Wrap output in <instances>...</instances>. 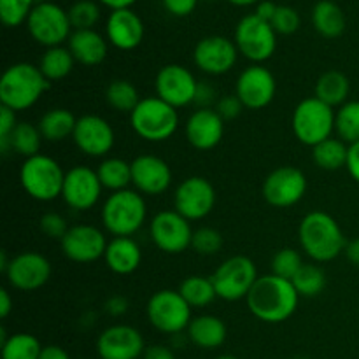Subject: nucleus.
<instances>
[{"label": "nucleus", "mask_w": 359, "mask_h": 359, "mask_svg": "<svg viewBox=\"0 0 359 359\" xmlns=\"http://www.w3.org/2000/svg\"><path fill=\"white\" fill-rule=\"evenodd\" d=\"M65 172L51 156L37 154L27 158L20 168V182L30 198L37 202H51L62 196Z\"/></svg>", "instance_id": "nucleus-6"}, {"label": "nucleus", "mask_w": 359, "mask_h": 359, "mask_svg": "<svg viewBox=\"0 0 359 359\" xmlns=\"http://www.w3.org/2000/svg\"><path fill=\"white\" fill-rule=\"evenodd\" d=\"M347 170L351 177L359 184V142L349 146V158H347Z\"/></svg>", "instance_id": "nucleus-52"}, {"label": "nucleus", "mask_w": 359, "mask_h": 359, "mask_svg": "<svg viewBox=\"0 0 359 359\" xmlns=\"http://www.w3.org/2000/svg\"><path fill=\"white\" fill-rule=\"evenodd\" d=\"M312 23L316 32L326 39H337L346 30L344 11L332 0H321L312 11Z\"/></svg>", "instance_id": "nucleus-30"}, {"label": "nucleus", "mask_w": 359, "mask_h": 359, "mask_svg": "<svg viewBox=\"0 0 359 359\" xmlns=\"http://www.w3.org/2000/svg\"><path fill=\"white\" fill-rule=\"evenodd\" d=\"M198 0H163L165 9L174 16H188L195 11Z\"/></svg>", "instance_id": "nucleus-49"}, {"label": "nucleus", "mask_w": 359, "mask_h": 359, "mask_svg": "<svg viewBox=\"0 0 359 359\" xmlns=\"http://www.w3.org/2000/svg\"><path fill=\"white\" fill-rule=\"evenodd\" d=\"M156 97L170 104L172 107L181 109L189 104H195L198 81L186 67L170 63L161 67L156 74Z\"/></svg>", "instance_id": "nucleus-15"}, {"label": "nucleus", "mask_w": 359, "mask_h": 359, "mask_svg": "<svg viewBox=\"0 0 359 359\" xmlns=\"http://www.w3.org/2000/svg\"><path fill=\"white\" fill-rule=\"evenodd\" d=\"M302 266H304V259H302L300 252L291 248L280 249L272 258V273L283 277V279L293 280Z\"/></svg>", "instance_id": "nucleus-43"}, {"label": "nucleus", "mask_w": 359, "mask_h": 359, "mask_svg": "<svg viewBox=\"0 0 359 359\" xmlns=\"http://www.w3.org/2000/svg\"><path fill=\"white\" fill-rule=\"evenodd\" d=\"M263 198L276 209H287L300 202L307 193V177L297 167H279L263 181Z\"/></svg>", "instance_id": "nucleus-12"}, {"label": "nucleus", "mask_w": 359, "mask_h": 359, "mask_svg": "<svg viewBox=\"0 0 359 359\" xmlns=\"http://www.w3.org/2000/svg\"><path fill=\"white\" fill-rule=\"evenodd\" d=\"M312 158H314V163L323 170H340L347 167L349 146L337 137H330L325 142L312 147Z\"/></svg>", "instance_id": "nucleus-32"}, {"label": "nucleus", "mask_w": 359, "mask_h": 359, "mask_svg": "<svg viewBox=\"0 0 359 359\" xmlns=\"http://www.w3.org/2000/svg\"><path fill=\"white\" fill-rule=\"evenodd\" d=\"M298 300L300 294L293 283L273 273L258 277L251 293L245 298L251 314L269 325L287 321L297 312Z\"/></svg>", "instance_id": "nucleus-1"}, {"label": "nucleus", "mask_w": 359, "mask_h": 359, "mask_svg": "<svg viewBox=\"0 0 359 359\" xmlns=\"http://www.w3.org/2000/svg\"><path fill=\"white\" fill-rule=\"evenodd\" d=\"M74 56L69 48H48L42 55L41 62H39V69H41L42 76L51 83V81H62L72 72L74 69Z\"/></svg>", "instance_id": "nucleus-34"}, {"label": "nucleus", "mask_w": 359, "mask_h": 359, "mask_svg": "<svg viewBox=\"0 0 359 359\" xmlns=\"http://www.w3.org/2000/svg\"><path fill=\"white\" fill-rule=\"evenodd\" d=\"M277 83L273 74L263 65H251L242 70L235 84V95L245 109L259 111L276 98Z\"/></svg>", "instance_id": "nucleus-17"}, {"label": "nucleus", "mask_w": 359, "mask_h": 359, "mask_svg": "<svg viewBox=\"0 0 359 359\" xmlns=\"http://www.w3.org/2000/svg\"><path fill=\"white\" fill-rule=\"evenodd\" d=\"M42 349L44 347L37 337L30 333H16L2 344V359H39Z\"/></svg>", "instance_id": "nucleus-39"}, {"label": "nucleus", "mask_w": 359, "mask_h": 359, "mask_svg": "<svg viewBox=\"0 0 359 359\" xmlns=\"http://www.w3.org/2000/svg\"><path fill=\"white\" fill-rule=\"evenodd\" d=\"M216 205V189L209 179L193 175L177 186L174 195V210L191 223L209 216Z\"/></svg>", "instance_id": "nucleus-13"}, {"label": "nucleus", "mask_w": 359, "mask_h": 359, "mask_svg": "<svg viewBox=\"0 0 359 359\" xmlns=\"http://www.w3.org/2000/svg\"><path fill=\"white\" fill-rule=\"evenodd\" d=\"M69 49L81 65H100L107 56V42L95 30H76L69 39Z\"/></svg>", "instance_id": "nucleus-27"}, {"label": "nucleus", "mask_w": 359, "mask_h": 359, "mask_svg": "<svg viewBox=\"0 0 359 359\" xmlns=\"http://www.w3.org/2000/svg\"><path fill=\"white\" fill-rule=\"evenodd\" d=\"M77 118L67 109H49L39 121L42 139L48 142H62L74 135Z\"/></svg>", "instance_id": "nucleus-31"}, {"label": "nucleus", "mask_w": 359, "mask_h": 359, "mask_svg": "<svg viewBox=\"0 0 359 359\" xmlns=\"http://www.w3.org/2000/svg\"><path fill=\"white\" fill-rule=\"evenodd\" d=\"M179 293L188 302L191 309H203L212 304L217 298L216 290L210 277L203 276H189L179 286Z\"/></svg>", "instance_id": "nucleus-35"}, {"label": "nucleus", "mask_w": 359, "mask_h": 359, "mask_svg": "<svg viewBox=\"0 0 359 359\" xmlns=\"http://www.w3.org/2000/svg\"><path fill=\"white\" fill-rule=\"evenodd\" d=\"M149 233L154 245L167 255H181L186 249L191 248V224L177 210L158 212L151 219Z\"/></svg>", "instance_id": "nucleus-14"}, {"label": "nucleus", "mask_w": 359, "mask_h": 359, "mask_svg": "<svg viewBox=\"0 0 359 359\" xmlns=\"http://www.w3.org/2000/svg\"><path fill=\"white\" fill-rule=\"evenodd\" d=\"M272 27L277 34L291 35L300 28V14L290 6H277Z\"/></svg>", "instance_id": "nucleus-45"}, {"label": "nucleus", "mask_w": 359, "mask_h": 359, "mask_svg": "<svg viewBox=\"0 0 359 359\" xmlns=\"http://www.w3.org/2000/svg\"><path fill=\"white\" fill-rule=\"evenodd\" d=\"M107 39L114 48L121 51H132L142 42L144 23L139 14L132 9L112 11L105 25Z\"/></svg>", "instance_id": "nucleus-25"}, {"label": "nucleus", "mask_w": 359, "mask_h": 359, "mask_svg": "<svg viewBox=\"0 0 359 359\" xmlns=\"http://www.w3.org/2000/svg\"><path fill=\"white\" fill-rule=\"evenodd\" d=\"M184 132L195 149L210 151L223 140L224 119L216 109H196L186 121Z\"/></svg>", "instance_id": "nucleus-24"}, {"label": "nucleus", "mask_w": 359, "mask_h": 359, "mask_svg": "<svg viewBox=\"0 0 359 359\" xmlns=\"http://www.w3.org/2000/svg\"><path fill=\"white\" fill-rule=\"evenodd\" d=\"M235 44L238 53L251 60L255 65L272 58L277 48V32L272 23L262 20L256 14L242 18L235 28Z\"/></svg>", "instance_id": "nucleus-10"}, {"label": "nucleus", "mask_w": 359, "mask_h": 359, "mask_svg": "<svg viewBox=\"0 0 359 359\" xmlns=\"http://www.w3.org/2000/svg\"><path fill=\"white\" fill-rule=\"evenodd\" d=\"M146 217V200L137 189L111 193L102 205V223L114 237H132L142 228Z\"/></svg>", "instance_id": "nucleus-4"}, {"label": "nucleus", "mask_w": 359, "mask_h": 359, "mask_svg": "<svg viewBox=\"0 0 359 359\" xmlns=\"http://www.w3.org/2000/svg\"><path fill=\"white\" fill-rule=\"evenodd\" d=\"M37 0H0V20L6 27H20L28 20Z\"/></svg>", "instance_id": "nucleus-42"}, {"label": "nucleus", "mask_w": 359, "mask_h": 359, "mask_svg": "<svg viewBox=\"0 0 359 359\" xmlns=\"http://www.w3.org/2000/svg\"><path fill=\"white\" fill-rule=\"evenodd\" d=\"M39 359H70L69 353L58 346H46Z\"/></svg>", "instance_id": "nucleus-55"}, {"label": "nucleus", "mask_w": 359, "mask_h": 359, "mask_svg": "<svg viewBox=\"0 0 359 359\" xmlns=\"http://www.w3.org/2000/svg\"><path fill=\"white\" fill-rule=\"evenodd\" d=\"M144 359H175V354L167 346H149L144 351Z\"/></svg>", "instance_id": "nucleus-53"}, {"label": "nucleus", "mask_w": 359, "mask_h": 359, "mask_svg": "<svg viewBox=\"0 0 359 359\" xmlns=\"http://www.w3.org/2000/svg\"><path fill=\"white\" fill-rule=\"evenodd\" d=\"M276 11H277V6L273 2H270V0H263V2H259L258 9H256V16L262 18V20L269 21V23H272L273 16H276Z\"/></svg>", "instance_id": "nucleus-54"}, {"label": "nucleus", "mask_w": 359, "mask_h": 359, "mask_svg": "<svg viewBox=\"0 0 359 359\" xmlns=\"http://www.w3.org/2000/svg\"><path fill=\"white\" fill-rule=\"evenodd\" d=\"M216 359H238L237 356H231V354H224V356H219V358H216Z\"/></svg>", "instance_id": "nucleus-60"}, {"label": "nucleus", "mask_w": 359, "mask_h": 359, "mask_svg": "<svg viewBox=\"0 0 359 359\" xmlns=\"http://www.w3.org/2000/svg\"><path fill=\"white\" fill-rule=\"evenodd\" d=\"M242 109H244V105H242V102L238 100L237 95H226V97H221L216 104V112L224 119V121L238 118Z\"/></svg>", "instance_id": "nucleus-48"}, {"label": "nucleus", "mask_w": 359, "mask_h": 359, "mask_svg": "<svg viewBox=\"0 0 359 359\" xmlns=\"http://www.w3.org/2000/svg\"><path fill=\"white\" fill-rule=\"evenodd\" d=\"M69 18L76 30H93L100 20V7L93 0H79L70 7Z\"/></svg>", "instance_id": "nucleus-41"}, {"label": "nucleus", "mask_w": 359, "mask_h": 359, "mask_svg": "<svg viewBox=\"0 0 359 359\" xmlns=\"http://www.w3.org/2000/svg\"><path fill=\"white\" fill-rule=\"evenodd\" d=\"M298 237L305 255L316 263L333 262L347 245L340 224L323 210H312L302 219Z\"/></svg>", "instance_id": "nucleus-2"}, {"label": "nucleus", "mask_w": 359, "mask_h": 359, "mask_svg": "<svg viewBox=\"0 0 359 359\" xmlns=\"http://www.w3.org/2000/svg\"><path fill=\"white\" fill-rule=\"evenodd\" d=\"M238 48L233 41L221 35H210L196 44L193 60L202 72L209 76H223L237 63Z\"/></svg>", "instance_id": "nucleus-21"}, {"label": "nucleus", "mask_w": 359, "mask_h": 359, "mask_svg": "<svg viewBox=\"0 0 359 359\" xmlns=\"http://www.w3.org/2000/svg\"><path fill=\"white\" fill-rule=\"evenodd\" d=\"M258 277V270L251 258L231 256L217 266L210 279L217 298L224 302H238L248 298Z\"/></svg>", "instance_id": "nucleus-8"}, {"label": "nucleus", "mask_w": 359, "mask_h": 359, "mask_svg": "<svg viewBox=\"0 0 359 359\" xmlns=\"http://www.w3.org/2000/svg\"><path fill=\"white\" fill-rule=\"evenodd\" d=\"M104 309L109 316H114V318H118V316H123L126 311H128V300L123 297H112L105 302Z\"/></svg>", "instance_id": "nucleus-51"}, {"label": "nucleus", "mask_w": 359, "mask_h": 359, "mask_svg": "<svg viewBox=\"0 0 359 359\" xmlns=\"http://www.w3.org/2000/svg\"><path fill=\"white\" fill-rule=\"evenodd\" d=\"M223 235L210 226H202L193 231L191 248L202 256H214L223 249Z\"/></svg>", "instance_id": "nucleus-44"}, {"label": "nucleus", "mask_w": 359, "mask_h": 359, "mask_svg": "<svg viewBox=\"0 0 359 359\" xmlns=\"http://www.w3.org/2000/svg\"><path fill=\"white\" fill-rule=\"evenodd\" d=\"M291 283L297 287L300 297L314 298L318 297V294H321L323 290L326 287V273L319 265H309V263H304L300 272L294 276V279L291 280Z\"/></svg>", "instance_id": "nucleus-40"}, {"label": "nucleus", "mask_w": 359, "mask_h": 359, "mask_svg": "<svg viewBox=\"0 0 359 359\" xmlns=\"http://www.w3.org/2000/svg\"><path fill=\"white\" fill-rule=\"evenodd\" d=\"M62 251L74 263H93L104 258L109 242L105 235L91 224L70 226L62 238Z\"/></svg>", "instance_id": "nucleus-20"}, {"label": "nucleus", "mask_w": 359, "mask_h": 359, "mask_svg": "<svg viewBox=\"0 0 359 359\" xmlns=\"http://www.w3.org/2000/svg\"><path fill=\"white\" fill-rule=\"evenodd\" d=\"M42 140L44 139H42V133L37 125L21 121L18 123L13 132V137H11V149H14L27 160V158L41 154L39 151H41Z\"/></svg>", "instance_id": "nucleus-37"}, {"label": "nucleus", "mask_w": 359, "mask_h": 359, "mask_svg": "<svg viewBox=\"0 0 359 359\" xmlns=\"http://www.w3.org/2000/svg\"><path fill=\"white\" fill-rule=\"evenodd\" d=\"M188 339L200 349H217L226 340V325L217 316H198L189 323Z\"/></svg>", "instance_id": "nucleus-28"}, {"label": "nucleus", "mask_w": 359, "mask_h": 359, "mask_svg": "<svg viewBox=\"0 0 359 359\" xmlns=\"http://www.w3.org/2000/svg\"><path fill=\"white\" fill-rule=\"evenodd\" d=\"M335 109L316 97H309L297 105L293 112L294 137L305 146L316 147L335 132Z\"/></svg>", "instance_id": "nucleus-7"}, {"label": "nucleus", "mask_w": 359, "mask_h": 359, "mask_svg": "<svg viewBox=\"0 0 359 359\" xmlns=\"http://www.w3.org/2000/svg\"><path fill=\"white\" fill-rule=\"evenodd\" d=\"M335 132L346 144L359 142V100H349L335 112Z\"/></svg>", "instance_id": "nucleus-38"}, {"label": "nucleus", "mask_w": 359, "mask_h": 359, "mask_svg": "<svg viewBox=\"0 0 359 359\" xmlns=\"http://www.w3.org/2000/svg\"><path fill=\"white\" fill-rule=\"evenodd\" d=\"M105 100L114 111L132 114L142 98L139 97V91L133 86V83L126 79H116L105 90Z\"/></svg>", "instance_id": "nucleus-36"}, {"label": "nucleus", "mask_w": 359, "mask_h": 359, "mask_svg": "<svg viewBox=\"0 0 359 359\" xmlns=\"http://www.w3.org/2000/svg\"><path fill=\"white\" fill-rule=\"evenodd\" d=\"M146 314L151 326L167 335H177L188 330L193 319L188 302L174 290L156 291L147 302Z\"/></svg>", "instance_id": "nucleus-9"}, {"label": "nucleus", "mask_w": 359, "mask_h": 359, "mask_svg": "<svg viewBox=\"0 0 359 359\" xmlns=\"http://www.w3.org/2000/svg\"><path fill=\"white\" fill-rule=\"evenodd\" d=\"M102 186L111 193L128 189L132 184V163L121 158H105L97 168Z\"/></svg>", "instance_id": "nucleus-33"}, {"label": "nucleus", "mask_w": 359, "mask_h": 359, "mask_svg": "<svg viewBox=\"0 0 359 359\" xmlns=\"http://www.w3.org/2000/svg\"><path fill=\"white\" fill-rule=\"evenodd\" d=\"M72 139L77 149L86 156L104 158L114 147L116 137L107 119L97 114H86L77 118Z\"/></svg>", "instance_id": "nucleus-18"}, {"label": "nucleus", "mask_w": 359, "mask_h": 359, "mask_svg": "<svg viewBox=\"0 0 359 359\" xmlns=\"http://www.w3.org/2000/svg\"><path fill=\"white\" fill-rule=\"evenodd\" d=\"M228 2L235 4V6H251V4L259 2V0H228Z\"/></svg>", "instance_id": "nucleus-59"}, {"label": "nucleus", "mask_w": 359, "mask_h": 359, "mask_svg": "<svg viewBox=\"0 0 359 359\" xmlns=\"http://www.w3.org/2000/svg\"><path fill=\"white\" fill-rule=\"evenodd\" d=\"M105 265L118 276H130L142 263V251L130 237H114L105 249Z\"/></svg>", "instance_id": "nucleus-26"}, {"label": "nucleus", "mask_w": 359, "mask_h": 359, "mask_svg": "<svg viewBox=\"0 0 359 359\" xmlns=\"http://www.w3.org/2000/svg\"><path fill=\"white\" fill-rule=\"evenodd\" d=\"M100 4H104V6L111 7L112 11H118V9H130V6L132 4H135L137 0H98Z\"/></svg>", "instance_id": "nucleus-58"}, {"label": "nucleus", "mask_w": 359, "mask_h": 359, "mask_svg": "<svg viewBox=\"0 0 359 359\" xmlns=\"http://www.w3.org/2000/svg\"><path fill=\"white\" fill-rule=\"evenodd\" d=\"M214 100H216V90L212 86H209L207 83H198L195 104L200 105V109H210Z\"/></svg>", "instance_id": "nucleus-50"}, {"label": "nucleus", "mask_w": 359, "mask_h": 359, "mask_svg": "<svg viewBox=\"0 0 359 359\" xmlns=\"http://www.w3.org/2000/svg\"><path fill=\"white\" fill-rule=\"evenodd\" d=\"M13 311V298H11L9 291L0 290V318L6 319Z\"/></svg>", "instance_id": "nucleus-56"}, {"label": "nucleus", "mask_w": 359, "mask_h": 359, "mask_svg": "<svg viewBox=\"0 0 359 359\" xmlns=\"http://www.w3.org/2000/svg\"><path fill=\"white\" fill-rule=\"evenodd\" d=\"M49 88L41 69L32 63H14L0 79V102L14 112L27 111L39 102Z\"/></svg>", "instance_id": "nucleus-3"}, {"label": "nucleus", "mask_w": 359, "mask_h": 359, "mask_svg": "<svg viewBox=\"0 0 359 359\" xmlns=\"http://www.w3.org/2000/svg\"><path fill=\"white\" fill-rule=\"evenodd\" d=\"M39 226H41V231L49 238H58L62 241L63 237L69 231V224H67L65 217L58 212H48L41 217L39 221Z\"/></svg>", "instance_id": "nucleus-46"}, {"label": "nucleus", "mask_w": 359, "mask_h": 359, "mask_svg": "<svg viewBox=\"0 0 359 359\" xmlns=\"http://www.w3.org/2000/svg\"><path fill=\"white\" fill-rule=\"evenodd\" d=\"M344 252H346V258L349 259L354 266H359V238L347 242L346 251Z\"/></svg>", "instance_id": "nucleus-57"}, {"label": "nucleus", "mask_w": 359, "mask_h": 359, "mask_svg": "<svg viewBox=\"0 0 359 359\" xmlns=\"http://www.w3.org/2000/svg\"><path fill=\"white\" fill-rule=\"evenodd\" d=\"M16 112L9 107H0V151L4 154L11 149V137L16 128Z\"/></svg>", "instance_id": "nucleus-47"}, {"label": "nucleus", "mask_w": 359, "mask_h": 359, "mask_svg": "<svg viewBox=\"0 0 359 359\" xmlns=\"http://www.w3.org/2000/svg\"><path fill=\"white\" fill-rule=\"evenodd\" d=\"M6 277L14 290L37 291L48 284L51 277V263L39 252H21L11 259Z\"/></svg>", "instance_id": "nucleus-19"}, {"label": "nucleus", "mask_w": 359, "mask_h": 359, "mask_svg": "<svg viewBox=\"0 0 359 359\" xmlns=\"http://www.w3.org/2000/svg\"><path fill=\"white\" fill-rule=\"evenodd\" d=\"M314 91V97L325 102L330 107H342L346 102H349L347 98L351 93V83L346 74L339 72V70H328L319 77Z\"/></svg>", "instance_id": "nucleus-29"}, {"label": "nucleus", "mask_w": 359, "mask_h": 359, "mask_svg": "<svg viewBox=\"0 0 359 359\" xmlns=\"http://www.w3.org/2000/svg\"><path fill=\"white\" fill-rule=\"evenodd\" d=\"M132 184L140 195H163L172 184L170 167L160 156L140 154L132 161Z\"/></svg>", "instance_id": "nucleus-23"}, {"label": "nucleus", "mask_w": 359, "mask_h": 359, "mask_svg": "<svg viewBox=\"0 0 359 359\" xmlns=\"http://www.w3.org/2000/svg\"><path fill=\"white\" fill-rule=\"evenodd\" d=\"M102 189L104 186L98 179L97 170L84 165H76L69 172H65L62 198L70 209L90 210L100 200Z\"/></svg>", "instance_id": "nucleus-16"}, {"label": "nucleus", "mask_w": 359, "mask_h": 359, "mask_svg": "<svg viewBox=\"0 0 359 359\" xmlns=\"http://www.w3.org/2000/svg\"><path fill=\"white\" fill-rule=\"evenodd\" d=\"M130 125L140 139L147 142H163L177 132V109L160 97H146L130 114Z\"/></svg>", "instance_id": "nucleus-5"}, {"label": "nucleus", "mask_w": 359, "mask_h": 359, "mask_svg": "<svg viewBox=\"0 0 359 359\" xmlns=\"http://www.w3.org/2000/svg\"><path fill=\"white\" fill-rule=\"evenodd\" d=\"M28 32L39 44L56 48L70 39V18L67 11L53 2H41L32 9L27 20Z\"/></svg>", "instance_id": "nucleus-11"}, {"label": "nucleus", "mask_w": 359, "mask_h": 359, "mask_svg": "<svg viewBox=\"0 0 359 359\" xmlns=\"http://www.w3.org/2000/svg\"><path fill=\"white\" fill-rule=\"evenodd\" d=\"M144 339L140 332L128 325H114L100 333L97 353L100 359H139L144 356Z\"/></svg>", "instance_id": "nucleus-22"}]
</instances>
